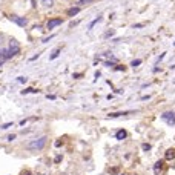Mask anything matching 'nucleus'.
I'll return each mask as SVG.
<instances>
[{"instance_id":"nucleus-22","label":"nucleus","mask_w":175,"mask_h":175,"mask_svg":"<svg viewBox=\"0 0 175 175\" xmlns=\"http://www.w3.org/2000/svg\"><path fill=\"white\" fill-rule=\"evenodd\" d=\"M3 63H5V60H0V68L3 66Z\"/></svg>"},{"instance_id":"nucleus-14","label":"nucleus","mask_w":175,"mask_h":175,"mask_svg":"<svg viewBox=\"0 0 175 175\" xmlns=\"http://www.w3.org/2000/svg\"><path fill=\"white\" fill-rule=\"evenodd\" d=\"M161 164H163V161H157L155 163V172H158V169H161Z\"/></svg>"},{"instance_id":"nucleus-15","label":"nucleus","mask_w":175,"mask_h":175,"mask_svg":"<svg viewBox=\"0 0 175 175\" xmlns=\"http://www.w3.org/2000/svg\"><path fill=\"white\" fill-rule=\"evenodd\" d=\"M140 63H141V60H132V62H131V66H134V68H135V66H138Z\"/></svg>"},{"instance_id":"nucleus-10","label":"nucleus","mask_w":175,"mask_h":175,"mask_svg":"<svg viewBox=\"0 0 175 175\" xmlns=\"http://www.w3.org/2000/svg\"><path fill=\"white\" fill-rule=\"evenodd\" d=\"M59 54H60V49H59V48H57V49H54V51H52V55H51L49 59H51V60L57 59V57H59Z\"/></svg>"},{"instance_id":"nucleus-21","label":"nucleus","mask_w":175,"mask_h":175,"mask_svg":"<svg viewBox=\"0 0 175 175\" xmlns=\"http://www.w3.org/2000/svg\"><path fill=\"white\" fill-rule=\"evenodd\" d=\"M9 126H12V123H6V124H3V126H2V129H8Z\"/></svg>"},{"instance_id":"nucleus-1","label":"nucleus","mask_w":175,"mask_h":175,"mask_svg":"<svg viewBox=\"0 0 175 175\" xmlns=\"http://www.w3.org/2000/svg\"><path fill=\"white\" fill-rule=\"evenodd\" d=\"M46 141H48V137L43 135V137H39L35 140H31L29 143L26 144V149L28 151H42L43 147L46 146Z\"/></svg>"},{"instance_id":"nucleus-7","label":"nucleus","mask_w":175,"mask_h":175,"mask_svg":"<svg viewBox=\"0 0 175 175\" xmlns=\"http://www.w3.org/2000/svg\"><path fill=\"white\" fill-rule=\"evenodd\" d=\"M78 12H80V6H75V8H69V9H68V15H69V17L77 15Z\"/></svg>"},{"instance_id":"nucleus-3","label":"nucleus","mask_w":175,"mask_h":175,"mask_svg":"<svg viewBox=\"0 0 175 175\" xmlns=\"http://www.w3.org/2000/svg\"><path fill=\"white\" fill-rule=\"evenodd\" d=\"M161 120H164V122L168 123L169 126H174V124H175V112H172V111H168V112H163Z\"/></svg>"},{"instance_id":"nucleus-13","label":"nucleus","mask_w":175,"mask_h":175,"mask_svg":"<svg viewBox=\"0 0 175 175\" xmlns=\"http://www.w3.org/2000/svg\"><path fill=\"white\" fill-rule=\"evenodd\" d=\"M100 20H101V15H98L94 22H91V25H89V29H92V28H94V25H95V23H98Z\"/></svg>"},{"instance_id":"nucleus-11","label":"nucleus","mask_w":175,"mask_h":175,"mask_svg":"<svg viewBox=\"0 0 175 175\" xmlns=\"http://www.w3.org/2000/svg\"><path fill=\"white\" fill-rule=\"evenodd\" d=\"M127 112H115V114H109L108 117L109 118H115V117H120V115H126Z\"/></svg>"},{"instance_id":"nucleus-16","label":"nucleus","mask_w":175,"mask_h":175,"mask_svg":"<svg viewBox=\"0 0 175 175\" xmlns=\"http://www.w3.org/2000/svg\"><path fill=\"white\" fill-rule=\"evenodd\" d=\"M91 2H94V0H78L80 5H88V3H91Z\"/></svg>"},{"instance_id":"nucleus-19","label":"nucleus","mask_w":175,"mask_h":175,"mask_svg":"<svg viewBox=\"0 0 175 175\" xmlns=\"http://www.w3.org/2000/svg\"><path fill=\"white\" fill-rule=\"evenodd\" d=\"M12 140H15V135L12 134V135H8V141H12Z\"/></svg>"},{"instance_id":"nucleus-5","label":"nucleus","mask_w":175,"mask_h":175,"mask_svg":"<svg viewBox=\"0 0 175 175\" xmlns=\"http://www.w3.org/2000/svg\"><path fill=\"white\" fill-rule=\"evenodd\" d=\"M126 137H127V132L124 131V129H122V131H118V132L115 134V138H117V140H120V141L124 140Z\"/></svg>"},{"instance_id":"nucleus-2","label":"nucleus","mask_w":175,"mask_h":175,"mask_svg":"<svg viewBox=\"0 0 175 175\" xmlns=\"http://www.w3.org/2000/svg\"><path fill=\"white\" fill-rule=\"evenodd\" d=\"M9 20H11L12 23H15L17 26H20V28H25V26L28 25V18H25V17H20V15H15V14L9 15Z\"/></svg>"},{"instance_id":"nucleus-8","label":"nucleus","mask_w":175,"mask_h":175,"mask_svg":"<svg viewBox=\"0 0 175 175\" xmlns=\"http://www.w3.org/2000/svg\"><path fill=\"white\" fill-rule=\"evenodd\" d=\"M9 48H12V49H18L20 46H18V42L15 39H11L9 40Z\"/></svg>"},{"instance_id":"nucleus-9","label":"nucleus","mask_w":175,"mask_h":175,"mask_svg":"<svg viewBox=\"0 0 175 175\" xmlns=\"http://www.w3.org/2000/svg\"><path fill=\"white\" fill-rule=\"evenodd\" d=\"M42 5L46 8H51V6H54V0H42Z\"/></svg>"},{"instance_id":"nucleus-20","label":"nucleus","mask_w":175,"mask_h":175,"mask_svg":"<svg viewBox=\"0 0 175 175\" xmlns=\"http://www.w3.org/2000/svg\"><path fill=\"white\" fill-rule=\"evenodd\" d=\"M143 149H144V151H149V149H151V144H146V143H144V144H143Z\"/></svg>"},{"instance_id":"nucleus-17","label":"nucleus","mask_w":175,"mask_h":175,"mask_svg":"<svg viewBox=\"0 0 175 175\" xmlns=\"http://www.w3.org/2000/svg\"><path fill=\"white\" fill-rule=\"evenodd\" d=\"M0 60H5V49L0 48Z\"/></svg>"},{"instance_id":"nucleus-4","label":"nucleus","mask_w":175,"mask_h":175,"mask_svg":"<svg viewBox=\"0 0 175 175\" xmlns=\"http://www.w3.org/2000/svg\"><path fill=\"white\" fill-rule=\"evenodd\" d=\"M63 23V18L62 17H57V18H49L48 23H46V28L48 29H54V28H57L59 25Z\"/></svg>"},{"instance_id":"nucleus-18","label":"nucleus","mask_w":175,"mask_h":175,"mask_svg":"<svg viewBox=\"0 0 175 175\" xmlns=\"http://www.w3.org/2000/svg\"><path fill=\"white\" fill-rule=\"evenodd\" d=\"M17 80L20 81V83H26V80H28V78H26V77H18Z\"/></svg>"},{"instance_id":"nucleus-6","label":"nucleus","mask_w":175,"mask_h":175,"mask_svg":"<svg viewBox=\"0 0 175 175\" xmlns=\"http://www.w3.org/2000/svg\"><path fill=\"white\" fill-rule=\"evenodd\" d=\"M166 160H172V158H175V149L174 147H171V149H168L166 151Z\"/></svg>"},{"instance_id":"nucleus-12","label":"nucleus","mask_w":175,"mask_h":175,"mask_svg":"<svg viewBox=\"0 0 175 175\" xmlns=\"http://www.w3.org/2000/svg\"><path fill=\"white\" fill-rule=\"evenodd\" d=\"M31 92H37V91H35L34 88H26L25 91H22V94L25 95V94H31Z\"/></svg>"},{"instance_id":"nucleus-23","label":"nucleus","mask_w":175,"mask_h":175,"mask_svg":"<svg viewBox=\"0 0 175 175\" xmlns=\"http://www.w3.org/2000/svg\"><path fill=\"white\" fill-rule=\"evenodd\" d=\"M2 40H3V37H2V34H0V45H2Z\"/></svg>"}]
</instances>
